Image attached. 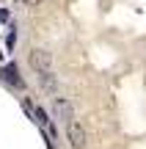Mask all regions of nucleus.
I'll return each instance as SVG.
<instances>
[{
    "mask_svg": "<svg viewBox=\"0 0 146 149\" xmlns=\"http://www.w3.org/2000/svg\"><path fill=\"white\" fill-rule=\"evenodd\" d=\"M6 47H8V50H14V47H17V28H14V25H11L8 39H6Z\"/></svg>",
    "mask_w": 146,
    "mask_h": 149,
    "instance_id": "423d86ee",
    "label": "nucleus"
},
{
    "mask_svg": "<svg viewBox=\"0 0 146 149\" xmlns=\"http://www.w3.org/2000/svg\"><path fill=\"white\" fill-rule=\"evenodd\" d=\"M28 64L36 74H47V72H55V64H53V53L50 50H42V47H33L28 53Z\"/></svg>",
    "mask_w": 146,
    "mask_h": 149,
    "instance_id": "f257e3e1",
    "label": "nucleus"
},
{
    "mask_svg": "<svg viewBox=\"0 0 146 149\" xmlns=\"http://www.w3.org/2000/svg\"><path fill=\"white\" fill-rule=\"evenodd\" d=\"M8 19V8H0V22H6Z\"/></svg>",
    "mask_w": 146,
    "mask_h": 149,
    "instance_id": "6e6552de",
    "label": "nucleus"
},
{
    "mask_svg": "<svg viewBox=\"0 0 146 149\" xmlns=\"http://www.w3.org/2000/svg\"><path fill=\"white\" fill-rule=\"evenodd\" d=\"M17 3H22V6H30V8H36L42 0H17Z\"/></svg>",
    "mask_w": 146,
    "mask_h": 149,
    "instance_id": "0eeeda50",
    "label": "nucleus"
},
{
    "mask_svg": "<svg viewBox=\"0 0 146 149\" xmlns=\"http://www.w3.org/2000/svg\"><path fill=\"white\" fill-rule=\"evenodd\" d=\"M39 80H42V88L47 91V94H55V91H58V74H55V72L39 74Z\"/></svg>",
    "mask_w": 146,
    "mask_h": 149,
    "instance_id": "39448f33",
    "label": "nucleus"
},
{
    "mask_svg": "<svg viewBox=\"0 0 146 149\" xmlns=\"http://www.w3.org/2000/svg\"><path fill=\"white\" fill-rule=\"evenodd\" d=\"M0 80H3V83H8V86H14L17 91H25V80L19 77V69H17L14 61H11V64H6L3 69H0Z\"/></svg>",
    "mask_w": 146,
    "mask_h": 149,
    "instance_id": "7ed1b4c3",
    "label": "nucleus"
},
{
    "mask_svg": "<svg viewBox=\"0 0 146 149\" xmlns=\"http://www.w3.org/2000/svg\"><path fill=\"white\" fill-rule=\"evenodd\" d=\"M53 111H55V119H58V122H64V124H72V122H75V105H72L66 97H55Z\"/></svg>",
    "mask_w": 146,
    "mask_h": 149,
    "instance_id": "f03ea898",
    "label": "nucleus"
},
{
    "mask_svg": "<svg viewBox=\"0 0 146 149\" xmlns=\"http://www.w3.org/2000/svg\"><path fill=\"white\" fill-rule=\"evenodd\" d=\"M66 138H69V146L72 149H86V130L80 127L77 122H72V124H66Z\"/></svg>",
    "mask_w": 146,
    "mask_h": 149,
    "instance_id": "20e7f679",
    "label": "nucleus"
}]
</instances>
